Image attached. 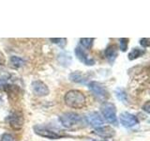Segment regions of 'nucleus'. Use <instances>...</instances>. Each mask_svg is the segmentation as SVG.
<instances>
[{"label":"nucleus","mask_w":150,"mask_h":141,"mask_svg":"<svg viewBox=\"0 0 150 141\" xmlns=\"http://www.w3.org/2000/svg\"><path fill=\"white\" fill-rule=\"evenodd\" d=\"M103 118L110 123H115L116 122V109L115 105L111 103H102L100 107Z\"/></svg>","instance_id":"7ed1b4c3"},{"label":"nucleus","mask_w":150,"mask_h":141,"mask_svg":"<svg viewBox=\"0 0 150 141\" xmlns=\"http://www.w3.org/2000/svg\"><path fill=\"white\" fill-rule=\"evenodd\" d=\"M50 41L53 42V43H55L57 44L58 46H60L61 48H63V47H65L66 43H67V39H65V38H62V39H50Z\"/></svg>","instance_id":"a211bd4d"},{"label":"nucleus","mask_w":150,"mask_h":141,"mask_svg":"<svg viewBox=\"0 0 150 141\" xmlns=\"http://www.w3.org/2000/svg\"><path fill=\"white\" fill-rule=\"evenodd\" d=\"M81 120V116L74 112H67L59 116V121L65 128H71Z\"/></svg>","instance_id":"f03ea898"},{"label":"nucleus","mask_w":150,"mask_h":141,"mask_svg":"<svg viewBox=\"0 0 150 141\" xmlns=\"http://www.w3.org/2000/svg\"><path fill=\"white\" fill-rule=\"evenodd\" d=\"M144 53H145L144 50H142V49H140V48H133L132 50L129 52V54L128 56L129 59V60H134L136 58H138L139 56H143Z\"/></svg>","instance_id":"2eb2a0df"},{"label":"nucleus","mask_w":150,"mask_h":141,"mask_svg":"<svg viewBox=\"0 0 150 141\" xmlns=\"http://www.w3.org/2000/svg\"><path fill=\"white\" fill-rule=\"evenodd\" d=\"M64 100L66 105L70 108H74V109L83 108L86 103L84 94L77 89H71V90L68 91L64 97Z\"/></svg>","instance_id":"f257e3e1"},{"label":"nucleus","mask_w":150,"mask_h":141,"mask_svg":"<svg viewBox=\"0 0 150 141\" xmlns=\"http://www.w3.org/2000/svg\"><path fill=\"white\" fill-rule=\"evenodd\" d=\"M95 134L103 138H111L115 135V130L110 126H101L95 130Z\"/></svg>","instance_id":"9b49d317"},{"label":"nucleus","mask_w":150,"mask_h":141,"mask_svg":"<svg viewBox=\"0 0 150 141\" xmlns=\"http://www.w3.org/2000/svg\"><path fill=\"white\" fill-rule=\"evenodd\" d=\"M119 43H120V49L121 51H127L128 49V45H129V39H126V38H122L119 39Z\"/></svg>","instance_id":"aec40b11"},{"label":"nucleus","mask_w":150,"mask_h":141,"mask_svg":"<svg viewBox=\"0 0 150 141\" xmlns=\"http://www.w3.org/2000/svg\"><path fill=\"white\" fill-rule=\"evenodd\" d=\"M0 101H1V99H0Z\"/></svg>","instance_id":"393cba45"},{"label":"nucleus","mask_w":150,"mask_h":141,"mask_svg":"<svg viewBox=\"0 0 150 141\" xmlns=\"http://www.w3.org/2000/svg\"><path fill=\"white\" fill-rule=\"evenodd\" d=\"M34 131L35 133L40 135L42 136V137H45V138H49V139H59L62 137V135H60L59 134L55 133L54 131H51L47 128H44V127L40 126V125H37L34 127Z\"/></svg>","instance_id":"39448f33"},{"label":"nucleus","mask_w":150,"mask_h":141,"mask_svg":"<svg viewBox=\"0 0 150 141\" xmlns=\"http://www.w3.org/2000/svg\"><path fill=\"white\" fill-rule=\"evenodd\" d=\"M11 62L15 68H20L25 65V60L21 58H19V56H12L11 58Z\"/></svg>","instance_id":"f3484780"},{"label":"nucleus","mask_w":150,"mask_h":141,"mask_svg":"<svg viewBox=\"0 0 150 141\" xmlns=\"http://www.w3.org/2000/svg\"><path fill=\"white\" fill-rule=\"evenodd\" d=\"M32 89H33V92H34L36 95L40 96V97L47 96L50 92L49 88L47 87V85L42 81H40V80L34 81L32 83Z\"/></svg>","instance_id":"6e6552de"},{"label":"nucleus","mask_w":150,"mask_h":141,"mask_svg":"<svg viewBox=\"0 0 150 141\" xmlns=\"http://www.w3.org/2000/svg\"><path fill=\"white\" fill-rule=\"evenodd\" d=\"M105 58L109 60V62H114L117 56V49L115 45H109L104 51Z\"/></svg>","instance_id":"ddd939ff"},{"label":"nucleus","mask_w":150,"mask_h":141,"mask_svg":"<svg viewBox=\"0 0 150 141\" xmlns=\"http://www.w3.org/2000/svg\"><path fill=\"white\" fill-rule=\"evenodd\" d=\"M87 122L91 126L95 127V128H98V127H101L104 124V120L100 117V115L98 114V112H91L89 113L86 117Z\"/></svg>","instance_id":"9d476101"},{"label":"nucleus","mask_w":150,"mask_h":141,"mask_svg":"<svg viewBox=\"0 0 150 141\" xmlns=\"http://www.w3.org/2000/svg\"><path fill=\"white\" fill-rule=\"evenodd\" d=\"M120 122L124 127L130 128V127H133L136 124H138L139 120L137 119V117H135L134 115L130 114V113L123 112L120 114Z\"/></svg>","instance_id":"423d86ee"},{"label":"nucleus","mask_w":150,"mask_h":141,"mask_svg":"<svg viewBox=\"0 0 150 141\" xmlns=\"http://www.w3.org/2000/svg\"><path fill=\"white\" fill-rule=\"evenodd\" d=\"M0 141H14V136L11 134L6 133V134L2 135Z\"/></svg>","instance_id":"412c9836"},{"label":"nucleus","mask_w":150,"mask_h":141,"mask_svg":"<svg viewBox=\"0 0 150 141\" xmlns=\"http://www.w3.org/2000/svg\"><path fill=\"white\" fill-rule=\"evenodd\" d=\"M149 105H150V103L149 101H147L146 103H144V105H143V109L146 112V113H149L150 112V108H149Z\"/></svg>","instance_id":"5701e85b"},{"label":"nucleus","mask_w":150,"mask_h":141,"mask_svg":"<svg viewBox=\"0 0 150 141\" xmlns=\"http://www.w3.org/2000/svg\"><path fill=\"white\" fill-rule=\"evenodd\" d=\"M7 120H8L11 127L14 130H20L23 125V117L20 113H14Z\"/></svg>","instance_id":"1a4fd4ad"},{"label":"nucleus","mask_w":150,"mask_h":141,"mask_svg":"<svg viewBox=\"0 0 150 141\" xmlns=\"http://www.w3.org/2000/svg\"><path fill=\"white\" fill-rule=\"evenodd\" d=\"M88 88L92 91L94 95H95L98 99H100V100H106V99L109 97V93H108L107 89L103 87L100 83L96 82V81H92L89 83Z\"/></svg>","instance_id":"20e7f679"},{"label":"nucleus","mask_w":150,"mask_h":141,"mask_svg":"<svg viewBox=\"0 0 150 141\" xmlns=\"http://www.w3.org/2000/svg\"><path fill=\"white\" fill-rule=\"evenodd\" d=\"M116 97L118 98L120 101L123 102V103H127V98H128V96H127L126 92L124 90H122V89H117Z\"/></svg>","instance_id":"6ab92c4d"},{"label":"nucleus","mask_w":150,"mask_h":141,"mask_svg":"<svg viewBox=\"0 0 150 141\" xmlns=\"http://www.w3.org/2000/svg\"><path fill=\"white\" fill-rule=\"evenodd\" d=\"M5 63H6V58H5L2 52H0V65L3 66V65H5Z\"/></svg>","instance_id":"b1692460"},{"label":"nucleus","mask_w":150,"mask_h":141,"mask_svg":"<svg viewBox=\"0 0 150 141\" xmlns=\"http://www.w3.org/2000/svg\"><path fill=\"white\" fill-rule=\"evenodd\" d=\"M140 43L142 45L144 48H147L149 46V39L148 38H144V39L140 40Z\"/></svg>","instance_id":"4be33fe9"},{"label":"nucleus","mask_w":150,"mask_h":141,"mask_svg":"<svg viewBox=\"0 0 150 141\" xmlns=\"http://www.w3.org/2000/svg\"><path fill=\"white\" fill-rule=\"evenodd\" d=\"M57 61L62 66H64V67H68V66H69L70 63H71V56H70L69 55H68L67 53L62 52V53H60L58 55Z\"/></svg>","instance_id":"4468645a"},{"label":"nucleus","mask_w":150,"mask_h":141,"mask_svg":"<svg viewBox=\"0 0 150 141\" xmlns=\"http://www.w3.org/2000/svg\"><path fill=\"white\" fill-rule=\"evenodd\" d=\"M69 79H70V81H72L74 83L86 84V81L88 80V77H87L86 74L81 73L80 70H77V72H73V73H70Z\"/></svg>","instance_id":"f8f14e48"},{"label":"nucleus","mask_w":150,"mask_h":141,"mask_svg":"<svg viewBox=\"0 0 150 141\" xmlns=\"http://www.w3.org/2000/svg\"><path fill=\"white\" fill-rule=\"evenodd\" d=\"M94 41H95V39H93V38H83V39L80 40V42H81V45L83 46V48L90 49L93 45Z\"/></svg>","instance_id":"dca6fc26"},{"label":"nucleus","mask_w":150,"mask_h":141,"mask_svg":"<svg viewBox=\"0 0 150 141\" xmlns=\"http://www.w3.org/2000/svg\"><path fill=\"white\" fill-rule=\"evenodd\" d=\"M74 52H75V55H76V56H77V58L81 61V62H83V64H86L87 66L95 65V60L91 58H89L88 55L86 54V52L83 50V47L77 46L76 48H75Z\"/></svg>","instance_id":"0eeeda50"}]
</instances>
